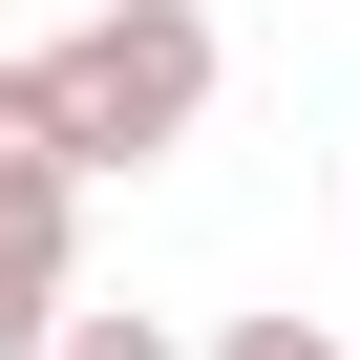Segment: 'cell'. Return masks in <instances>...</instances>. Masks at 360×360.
I'll return each instance as SVG.
<instances>
[{
  "label": "cell",
  "instance_id": "4",
  "mask_svg": "<svg viewBox=\"0 0 360 360\" xmlns=\"http://www.w3.org/2000/svg\"><path fill=\"white\" fill-rule=\"evenodd\" d=\"M64 360H191L169 318H64Z\"/></svg>",
  "mask_w": 360,
  "mask_h": 360
},
{
  "label": "cell",
  "instance_id": "3",
  "mask_svg": "<svg viewBox=\"0 0 360 360\" xmlns=\"http://www.w3.org/2000/svg\"><path fill=\"white\" fill-rule=\"evenodd\" d=\"M212 360H339V318H212Z\"/></svg>",
  "mask_w": 360,
  "mask_h": 360
},
{
  "label": "cell",
  "instance_id": "2",
  "mask_svg": "<svg viewBox=\"0 0 360 360\" xmlns=\"http://www.w3.org/2000/svg\"><path fill=\"white\" fill-rule=\"evenodd\" d=\"M85 318V169L43 127V64H0V360H64Z\"/></svg>",
  "mask_w": 360,
  "mask_h": 360
},
{
  "label": "cell",
  "instance_id": "1",
  "mask_svg": "<svg viewBox=\"0 0 360 360\" xmlns=\"http://www.w3.org/2000/svg\"><path fill=\"white\" fill-rule=\"evenodd\" d=\"M43 127H64V169H169V148L212 127V22H191V0L64 22L43 43Z\"/></svg>",
  "mask_w": 360,
  "mask_h": 360
},
{
  "label": "cell",
  "instance_id": "5",
  "mask_svg": "<svg viewBox=\"0 0 360 360\" xmlns=\"http://www.w3.org/2000/svg\"><path fill=\"white\" fill-rule=\"evenodd\" d=\"M85 22H127V0H85Z\"/></svg>",
  "mask_w": 360,
  "mask_h": 360
}]
</instances>
